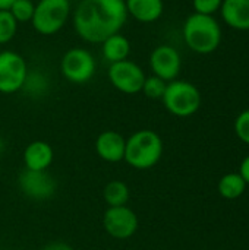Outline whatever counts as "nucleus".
Instances as JSON below:
<instances>
[{
  "instance_id": "obj_27",
  "label": "nucleus",
  "mask_w": 249,
  "mask_h": 250,
  "mask_svg": "<svg viewBox=\"0 0 249 250\" xmlns=\"http://www.w3.org/2000/svg\"><path fill=\"white\" fill-rule=\"evenodd\" d=\"M3 149V141H1V138H0V151Z\"/></svg>"
},
{
  "instance_id": "obj_26",
  "label": "nucleus",
  "mask_w": 249,
  "mask_h": 250,
  "mask_svg": "<svg viewBox=\"0 0 249 250\" xmlns=\"http://www.w3.org/2000/svg\"><path fill=\"white\" fill-rule=\"evenodd\" d=\"M15 0H0V10H9Z\"/></svg>"
},
{
  "instance_id": "obj_23",
  "label": "nucleus",
  "mask_w": 249,
  "mask_h": 250,
  "mask_svg": "<svg viewBox=\"0 0 249 250\" xmlns=\"http://www.w3.org/2000/svg\"><path fill=\"white\" fill-rule=\"evenodd\" d=\"M235 133L236 136L249 145V108L242 111L235 120Z\"/></svg>"
},
{
  "instance_id": "obj_19",
  "label": "nucleus",
  "mask_w": 249,
  "mask_h": 250,
  "mask_svg": "<svg viewBox=\"0 0 249 250\" xmlns=\"http://www.w3.org/2000/svg\"><path fill=\"white\" fill-rule=\"evenodd\" d=\"M18 31V22L9 10H0V45L13 40Z\"/></svg>"
},
{
  "instance_id": "obj_13",
  "label": "nucleus",
  "mask_w": 249,
  "mask_h": 250,
  "mask_svg": "<svg viewBox=\"0 0 249 250\" xmlns=\"http://www.w3.org/2000/svg\"><path fill=\"white\" fill-rule=\"evenodd\" d=\"M53 158V148L44 141H34L28 144L23 151V164L26 170L44 171L51 166Z\"/></svg>"
},
{
  "instance_id": "obj_28",
  "label": "nucleus",
  "mask_w": 249,
  "mask_h": 250,
  "mask_svg": "<svg viewBox=\"0 0 249 250\" xmlns=\"http://www.w3.org/2000/svg\"><path fill=\"white\" fill-rule=\"evenodd\" d=\"M0 174H1V160H0Z\"/></svg>"
},
{
  "instance_id": "obj_4",
  "label": "nucleus",
  "mask_w": 249,
  "mask_h": 250,
  "mask_svg": "<svg viewBox=\"0 0 249 250\" xmlns=\"http://www.w3.org/2000/svg\"><path fill=\"white\" fill-rule=\"evenodd\" d=\"M161 101L170 114L176 117H189L201 107V92L192 82L175 79L167 82Z\"/></svg>"
},
{
  "instance_id": "obj_22",
  "label": "nucleus",
  "mask_w": 249,
  "mask_h": 250,
  "mask_svg": "<svg viewBox=\"0 0 249 250\" xmlns=\"http://www.w3.org/2000/svg\"><path fill=\"white\" fill-rule=\"evenodd\" d=\"M223 0H192L194 12L201 15H210L213 16L216 12L220 10Z\"/></svg>"
},
{
  "instance_id": "obj_11",
  "label": "nucleus",
  "mask_w": 249,
  "mask_h": 250,
  "mask_svg": "<svg viewBox=\"0 0 249 250\" xmlns=\"http://www.w3.org/2000/svg\"><path fill=\"white\" fill-rule=\"evenodd\" d=\"M18 185L21 192L34 201H45L51 198L57 189L56 179L47 171H32V170H23L19 174Z\"/></svg>"
},
{
  "instance_id": "obj_18",
  "label": "nucleus",
  "mask_w": 249,
  "mask_h": 250,
  "mask_svg": "<svg viewBox=\"0 0 249 250\" xmlns=\"http://www.w3.org/2000/svg\"><path fill=\"white\" fill-rule=\"evenodd\" d=\"M247 189V183L239 173L225 174L219 180V193L225 199H238L244 195Z\"/></svg>"
},
{
  "instance_id": "obj_24",
  "label": "nucleus",
  "mask_w": 249,
  "mask_h": 250,
  "mask_svg": "<svg viewBox=\"0 0 249 250\" xmlns=\"http://www.w3.org/2000/svg\"><path fill=\"white\" fill-rule=\"evenodd\" d=\"M239 174L242 176V179L245 180V183L249 185V155L242 161L241 168H239Z\"/></svg>"
},
{
  "instance_id": "obj_21",
  "label": "nucleus",
  "mask_w": 249,
  "mask_h": 250,
  "mask_svg": "<svg viewBox=\"0 0 249 250\" xmlns=\"http://www.w3.org/2000/svg\"><path fill=\"white\" fill-rule=\"evenodd\" d=\"M166 86H167L166 81H163L161 78H158L156 75H151V76L145 78L141 92H144V95L151 100H161L164 95Z\"/></svg>"
},
{
  "instance_id": "obj_6",
  "label": "nucleus",
  "mask_w": 249,
  "mask_h": 250,
  "mask_svg": "<svg viewBox=\"0 0 249 250\" xmlns=\"http://www.w3.org/2000/svg\"><path fill=\"white\" fill-rule=\"evenodd\" d=\"M97 70V62L92 53L84 47L69 48L60 59V72L63 78L76 85L87 83Z\"/></svg>"
},
{
  "instance_id": "obj_9",
  "label": "nucleus",
  "mask_w": 249,
  "mask_h": 250,
  "mask_svg": "<svg viewBox=\"0 0 249 250\" xmlns=\"http://www.w3.org/2000/svg\"><path fill=\"white\" fill-rule=\"evenodd\" d=\"M138 226V217L128 205L109 207L103 215V227L106 233L117 240L131 239L136 233Z\"/></svg>"
},
{
  "instance_id": "obj_7",
  "label": "nucleus",
  "mask_w": 249,
  "mask_h": 250,
  "mask_svg": "<svg viewBox=\"0 0 249 250\" xmlns=\"http://www.w3.org/2000/svg\"><path fill=\"white\" fill-rule=\"evenodd\" d=\"M26 60L16 51H0V92L4 95L21 91L28 76Z\"/></svg>"
},
{
  "instance_id": "obj_8",
  "label": "nucleus",
  "mask_w": 249,
  "mask_h": 250,
  "mask_svg": "<svg viewBox=\"0 0 249 250\" xmlns=\"http://www.w3.org/2000/svg\"><path fill=\"white\" fill-rule=\"evenodd\" d=\"M107 78L119 92L135 95L142 91V85L147 76L138 63L126 59L117 63H112L107 69Z\"/></svg>"
},
{
  "instance_id": "obj_12",
  "label": "nucleus",
  "mask_w": 249,
  "mask_h": 250,
  "mask_svg": "<svg viewBox=\"0 0 249 250\" xmlns=\"http://www.w3.org/2000/svg\"><path fill=\"white\" fill-rule=\"evenodd\" d=\"M126 139L116 130H104L95 139V152L106 163H120L125 158Z\"/></svg>"
},
{
  "instance_id": "obj_17",
  "label": "nucleus",
  "mask_w": 249,
  "mask_h": 250,
  "mask_svg": "<svg viewBox=\"0 0 249 250\" xmlns=\"http://www.w3.org/2000/svg\"><path fill=\"white\" fill-rule=\"evenodd\" d=\"M104 202L109 207H125L131 199V190L122 180H112L103 190Z\"/></svg>"
},
{
  "instance_id": "obj_1",
  "label": "nucleus",
  "mask_w": 249,
  "mask_h": 250,
  "mask_svg": "<svg viewBox=\"0 0 249 250\" xmlns=\"http://www.w3.org/2000/svg\"><path fill=\"white\" fill-rule=\"evenodd\" d=\"M128 18L125 0H79L72 12L75 32L91 44L120 32Z\"/></svg>"
},
{
  "instance_id": "obj_2",
  "label": "nucleus",
  "mask_w": 249,
  "mask_h": 250,
  "mask_svg": "<svg viewBox=\"0 0 249 250\" xmlns=\"http://www.w3.org/2000/svg\"><path fill=\"white\" fill-rule=\"evenodd\" d=\"M183 41L189 50L198 54H210L220 47L222 28L214 16L192 13L182 28Z\"/></svg>"
},
{
  "instance_id": "obj_10",
  "label": "nucleus",
  "mask_w": 249,
  "mask_h": 250,
  "mask_svg": "<svg viewBox=\"0 0 249 250\" xmlns=\"http://www.w3.org/2000/svg\"><path fill=\"white\" fill-rule=\"evenodd\" d=\"M148 64L153 75L161 78L166 82L178 79L182 69L181 53L169 44L157 45L148 57Z\"/></svg>"
},
{
  "instance_id": "obj_25",
  "label": "nucleus",
  "mask_w": 249,
  "mask_h": 250,
  "mask_svg": "<svg viewBox=\"0 0 249 250\" xmlns=\"http://www.w3.org/2000/svg\"><path fill=\"white\" fill-rule=\"evenodd\" d=\"M43 250H73L69 245L63 243V242H53L50 245H47L45 248H43Z\"/></svg>"
},
{
  "instance_id": "obj_16",
  "label": "nucleus",
  "mask_w": 249,
  "mask_h": 250,
  "mask_svg": "<svg viewBox=\"0 0 249 250\" xmlns=\"http://www.w3.org/2000/svg\"><path fill=\"white\" fill-rule=\"evenodd\" d=\"M101 54L110 64L126 60L131 54V41L120 32L113 34L101 42Z\"/></svg>"
},
{
  "instance_id": "obj_3",
  "label": "nucleus",
  "mask_w": 249,
  "mask_h": 250,
  "mask_svg": "<svg viewBox=\"0 0 249 250\" xmlns=\"http://www.w3.org/2000/svg\"><path fill=\"white\" fill-rule=\"evenodd\" d=\"M163 148V141L157 132L150 129L136 130L126 139L123 161L132 168L148 170L160 161Z\"/></svg>"
},
{
  "instance_id": "obj_15",
  "label": "nucleus",
  "mask_w": 249,
  "mask_h": 250,
  "mask_svg": "<svg viewBox=\"0 0 249 250\" xmlns=\"http://www.w3.org/2000/svg\"><path fill=\"white\" fill-rule=\"evenodd\" d=\"M128 16L141 23H153L158 21L164 12L163 0H125Z\"/></svg>"
},
{
  "instance_id": "obj_5",
  "label": "nucleus",
  "mask_w": 249,
  "mask_h": 250,
  "mask_svg": "<svg viewBox=\"0 0 249 250\" xmlns=\"http://www.w3.org/2000/svg\"><path fill=\"white\" fill-rule=\"evenodd\" d=\"M70 15L72 7L69 0H38L31 25L41 35H54L63 29Z\"/></svg>"
},
{
  "instance_id": "obj_20",
  "label": "nucleus",
  "mask_w": 249,
  "mask_h": 250,
  "mask_svg": "<svg viewBox=\"0 0 249 250\" xmlns=\"http://www.w3.org/2000/svg\"><path fill=\"white\" fill-rule=\"evenodd\" d=\"M34 9H35V3L32 0H15L9 12L18 23H23V22H31L34 16Z\"/></svg>"
},
{
  "instance_id": "obj_14",
  "label": "nucleus",
  "mask_w": 249,
  "mask_h": 250,
  "mask_svg": "<svg viewBox=\"0 0 249 250\" xmlns=\"http://www.w3.org/2000/svg\"><path fill=\"white\" fill-rule=\"evenodd\" d=\"M219 12L227 26L249 31V0H223Z\"/></svg>"
}]
</instances>
